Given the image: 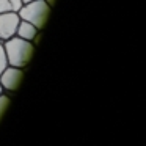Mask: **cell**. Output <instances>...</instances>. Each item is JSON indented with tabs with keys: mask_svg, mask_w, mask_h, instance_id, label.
Returning <instances> with one entry per match:
<instances>
[{
	"mask_svg": "<svg viewBox=\"0 0 146 146\" xmlns=\"http://www.w3.org/2000/svg\"><path fill=\"white\" fill-rule=\"evenodd\" d=\"M24 80V68L17 66H10L8 64L2 74H0V85L3 88V93H14L21 86Z\"/></svg>",
	"mask_w": 146,
	"mask_h": 146,
	"instance_id": "3",
	"label": "cell"
},
{
	"mask_svg": "<svg viewBox=\"0 0 146 146\" xmlns=\"http://www.w3.org/2000/svg\"><path fill=\"white\" fill-rule=\"evenodd\" d=\"M7 66H8V60H7V54H5L3 41H0V74Z\"/></svg>",
	"mask_w": 146,
	"mask_h": 146,
	"instance_id": "8",
	"label": "cell"
},
{
	"mask_svg": "<svg viewBox=\"0 0 146 146\" xmlns=\"http://www.w3.org/2000/svg\"><path fill=\"white\" fill-rule=\"evenodd\" d=\"M21 17L17 13H0V41L16 36Z\"/></svg>",
	"mask_w": 146,
	"mask_h": 146,
	"instance_id": "4",
	"label": "cell"
},
{
	"mask_svg": "<svg viewBox=\"0 0 146 146\" xmlns=\"http://www.w3.org/2000/svg\"><path fill=\"white\" fill-rule=\"evenodd\" d=\"M16 36H19V38H22V39H27V41H32L33 44H35V42L38 41V38H39V30L36 29L33 24L21 19L19 25H17Z\"/></svg>",
	"mask_w": 146,
	"mask_h": 146,
	"instance_id": "5",
	"label": "cell"
},
{
	"mask_svg": "<svg viewBox=\"0 0 146 146\" xmlns=\"http://www.w3.org/2000/svg\"><path fill=\"white\" fill-rule=\"evenodd\" d=\"M29 2H33V0H22V3H29Z\"/></svg>",
	"mask_w": 146,
	"mask_h": 146,
	"instance_id": "10",
	"label": "cell"
},
{
	"mask_svg": "<svg viewBox=\"0 0 146 146\" xmlns=\"http://www.w3.org/2000/svg\"><path fill=\"white\" fill-rule=\"evenodd\" d=\"M11 104V98L8 94H0V121H2V118H3V115L7 113L8 107H10Z\"/></svg>",
	"mask_w": 146,
	"mask_h": 146,
	"instance_id": "7",
	"label": "cell"
},
{
	"mask_svg": "<svg viewBox=\"0 0 146 146\" xmlns=\"http://www.w3.org/2000/svg\"><path fill=\"white\" fill-rule=\"evenodd\" d=\"M3 47L8 64L17 68H25L30 63L33 52H35V44L32 41L19 38V36H13V38L3 41Z\"/></svg>",
	"mask_w": 146,
	"mask_h": 146,
	"instance_id": "1",
	"label": "cell"
},
{
	"mask_svg": "<svg viewBox=\"0 0 146 146\" xmlns=\"http://www.w3.org/2000/svg\"><path fill=\"white\" fill-rule=\"evenodd\" d=\"M44 2H46V3H47L49 7L52 8V7H54V2H55V0H44Z\"/></svg>",
	"mask_w": 146,
	"mask_h": 146,
	"instance_id": "9",
	"label": "cell"
},
{
	"mask_svg": "<svg viewBox=\"0 0 146 146\" xmlns=\"http://www.w3.org/2000/svg\"><path fill=\"white\" fill-rule=\"evenodd\" d=\"M52 8L46 3L44 0H33L29 3H24L21 7V10L17 11L19 17L22 21L33 24L38 30H42L46 25V22L49 21Z\"/></svg>",
	"mask_w": 146,
	"mask_h": 146,
	"instance_id": "2",
	"label": "cell"
},
{
	"mask_svg": "<svg viewBox=\"0 0 146 146\" xmlns=\"http://www.w3.org/2000/svg\"><path fill=\"white\" fill-rule=\"evenodd\" d=\"M22 5V0H0V13H17Z\"/></svg>",
	"mask_w": 146,
	"mask_h": 146,
	"instance_id": "6",
	"label": "cell"
},
{
	"mask_svg": "<svg viewBox=\"0 0 146 146\" xmlns=\"http://www.w3.org/2000/svg\"><path fill=\"white\" fill-rule=\"evenodd\" d=\"M2 93H3V88H2V85H0V94H2Z\"/></svg>",
	"mask_w": 146,
	"mask_h": 146,
	"instance_id": "11",
	"label": "cell"
}]
</instances>
